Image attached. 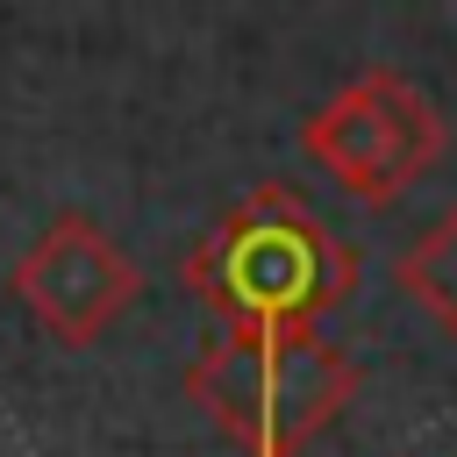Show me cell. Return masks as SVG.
I'll use <instances>...</instances> for the list:
<instances>
[{
	"instance_id": "1",
	"label": "cell",
	"mask_w": 457,
	"mask_h": 457,
	"mask_svg": "<svg viewBox=\"0 0 457 457\" xmlns=\"http://www.w3.org/2000/svg\"><path fill=\"white\" fill-rule=\"evenodd\" d=\"M186 286L221 328H321L357 293V250L293 186H257L186 250Z\"/></svg>"
},
{
	"instance_id": "5",
	"label": "cell",
	"mask_w": 457,
	"mask_h": 457,
	"mask_svg": "<svg viewBox=\"0 0 457 457\" xmlns=\"http://www.w3.org/2000/svg\"><path fill=\"white\" fill-rule=\"evenodd\" d=\"M393 271H400V293H407V300L457 343V200H450V207L400 250Z\"/></svg>"
},
{
	"instance_id": "2",
	"label": "cell",
	"mask_w": 457,
	"mask_h": 457,
	"mask_svg": "<svg viewBox=\"0 0 457 457\" xmlns=\"http://www.w3.org/2000/svg\"><path fill=\"white\" fill-rule=\"evenodd\" d=\"M186 393L243 443V457H300L357 393V364L321 328H221L193 364Z\"/></svg>"
},
{
	"instance_id": "4",
	"label": "cell",
	"mask_w": 457,
	"mask_h": 457,
	"mask_svg": "<svg viewBox=\"0 0 457 457\" xmlns=\"http://www.w3.org/2000/svg\"><path fill=\"white\" fill-rule=\"evenodd\" d=\"M143 278L136 264L121 257V243L86 221V214H57L21 257H14V300L64 343V350H86L100 343L129 307H136Z\"/></svg>"
},
{
	"instance_id": "3",
	"label": "cell",
	"mask_w": 457,
	"mask_h": 457,
	"mask_svg": "<svg viewBox=\"0 0 457 457\" xmlns=\"http://www.w3.org/2000/svg\"><path fill=\"white\" fill-rule=\"evenodd\" d=\"M300 150L364 207H393L414 179H428V164L443 157V114L436 100L371 64L357 79H343L307 121H300Z\"/></svg>"
}]
</instances>
